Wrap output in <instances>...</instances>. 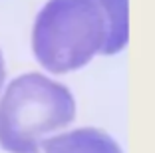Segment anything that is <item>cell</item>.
<instances>
[{"label":"cell","instance_id":"obj_1","mask_svg":"<svg viewBox=\"0 0 155 153\" xmlns=\"http://www.w3.org/2000/svg\"><path fill=\"white\" fill-rule=\"evenodd\" d=\"M76 119L68 86L30 72L14 78L0 95V147L6 153H42V143Z\"/></svg>","mask_w":155,"mask_h":153},{"label":"cell","instance_id":"obj_2","mask_svg":"<svg viewBox=\"0 0 155 153\" xmlns=\"http://www.w3.org/2000/svg\"><path fill=\"white\" fill-rule=\"evenodd\" d=\"M107 40L105 16L96 0H48L32 26V52L50 74H70L97 54Z\"/></svg>","mask_w":155,"mask_h":153},{"label":"cell","instance_id":"obj_3","mask_svg":"<svg viewBox=\"0 0 155 153\" xmlns=\"http://www.w3.org/2000/svg\"><path fill=\"white\" fill-rule=\"evenodd\" d=\"M42 153H123L110 133L97 127L62 131L42 143Z\"/></svg>","mask_w":155,"mask_h":153},{"label":"cell","instance_id":"obj_4","mask_svg":"<svg viewBox=\"0 0 155 153\" xmlns=\"http://www.w3.org/2000/svg\"><path fill=\"white\" fill-rule=\"evenodd\" d=\"M105 16L107 40L101 56L119 54L129 40V4L127 0H96Z\"/></svg>","mask_w":155,"mask_h":153},{"label":"cell","instance_id":"obj_5","mask_svg":"<svg viewBox=\"0 0 155 153\" xmlns=\"http://www.w3.org/2000/svg\"><path fill=\"white\" fill-rule=\"evenodd\" d=\"M4 84H6V64H4V56L0 50V95L4 91Z\"/></svg>","mask_w":155,"mask_h":153}]
</instances>
